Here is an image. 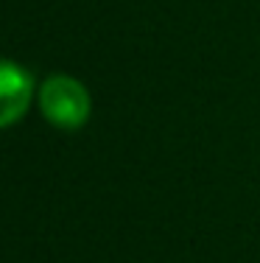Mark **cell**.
I'll return each instance as SVG.
<instances>
[{
  "label": "cell",
  "mask_w": 260,
  "mask_h": 263,
  "mask_svg": "<svg viewBox=\"0 0 260 263\" xmlns=\"http://www.w3.org/2000/svg\"><path fill=\"white\" fill-rule=\"evenodd\" d=\"M31 87H34V79L28 70H23L9 59H0V129L11 126L26 115Z\"/></svg>",
  "instance_id": "7a4b0ae2"
},
{
  "label": "cell",
  "mask_w": 260,
  "mask_h": 263,
  "mask_svg": "<svg viewBox=\"0 0 260 263\" xmlns=\"http://www.w3.org/2000/svg\"><path fill=\"white\" fill-rule=\"evenodd\" d=\"M39 109L56 129L76 132L90 118V96L82 81L70 76H51L39 87Z\"/></svg>",
  "instance_id": "6da1fadb"
}]
</instances>
